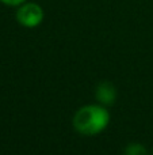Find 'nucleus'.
Returning a JSON list of instances; mask_svg holds the SVG:
<instances>
[{
    "instance_id": "obj_1",
    "label": "nucleus",
    "mask_w": 153,
    "mask_h": 155,
    "mask_svg": "<svg viewBox=\"0 0 153 155\" xmlns=\"http://www.w3.org/2000/svg\"><path fill=\"white\" fill-rule=\"evenodd\" d=\"M110 121L108 112L102 106H84L73 117V125L80 134L91 136L102 132Z\"/></svg>"
},
{
    "instance_id": "obj_2",
    "label": "nucleus",
    "mask_w": 153,
    "mask_h": 155,
    "mask_svg": "<svg viewBox=\"0 0 153 155\" xmlns=\"http://www.w3.org/2000/svg\"><path fill=\"white\" fill-rule=\"evenodd\" d=\"M16 19H18L19 23L26 27H35L42 22L43 10L35 3H27L18 10Z\"/></svg>"
},
{
    "instance_id": "obj_3",
    "label": "nucleus",
    "mask_w": 153,
    "mask_h": 155,
    "mask_svg": "<svg viewBox=\"0 0 153 155\" xmlns=\"http://www.w3.org/2000/svg\"><path fill=\"white\" fill-rule=\"evenodd\" d=\"M96 98L105 105H113L117 98L115 88L110 83H102L96 90Z\"/></svg>"
},
{
    "instance_id": "obj_4",
    "label": "nucleus",
    "mask_w": 153,
    "mask_h": 155,
    "mask_svg": "<svg viewBox=\"0 0 153 155\" xmlns=\"http://www.w3.org/2000/svg\"><path fill=\"white\" fill-rule=\"evenodd\" d=\"M125 155H148V151L141 144H130L127 146Z\"/></svg>"
},
{
    "instance_id": "obj_5",
    "label": "nucleus",
    "mask_w": 153,
    "mask_h": 155,
    "mask_svg": "<svg viewBox=\"0 0 153 155\" xmlns=\"http://www.w3.org/2000/svg\"><path fill=\"white\" fill-rule=\"evenodd\" d=\"M2 3H4V4H8V5H19L22 4V3H24L26 0H0Z\"/></svg>"
}]
</instances>
